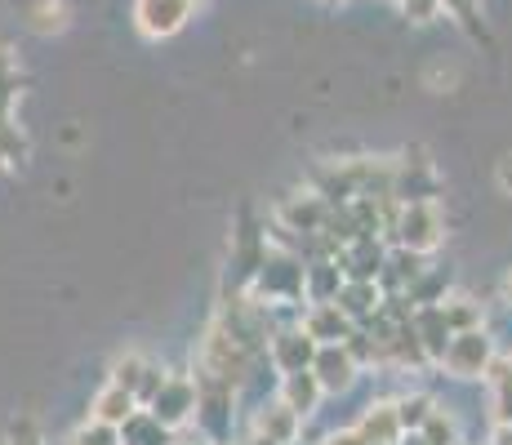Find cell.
<instances>
[{"label":"cell","mask_w":512,"mask_h":445,"mask_svg":"<svg viewBox=\"0 0 512 445\" xmlns=\"http://www.w3.org/2000/svg\"><path fill=\"white\" fill-rule=\"evenodd\" d=\"M259 308H299L303 303V259L299 254H285V250H268V259L259 263L254 281L245 285Z\"/></svg>","instance_id":"cell-1"},{"label":"cell","mask_w":512,"mask_h":445,"mask_svg":"<svg viewBox=\"0 0 512 445\" xmlns=\"http://www.w3.org/2000/svg\"><path fill=\"white\" fill-rule=\"evenodd\" d=\"M196 383V428L210 445H232V419H236V388L210 374H192Z\"/></svg>","instance_id":"cell-2"},{"label":"cell","mask_w":512,"mask_h":445,"mask_svg":"<svg viewBox=\"0 0 512 445\" xmlns=\"http://www.w3.org/2000/svg\"><path fill=\"white\" fill-rule=\"evenodd\" d=\"M446 236V219H441L437 201H410V205H397V219H392V241L397 250H410V254H432Z\"/></svg>","instance_id":"cell-3"},{"label":"cell","mask_w":512,"mask_h":445,"mask_svg":"<svg viewBox=\"0 0 512 445\" xmlns=\"http://www.w3.org/2000/svg\"><path fill=\"white\" fill-rule=\"evenodd\" d=\"M495 334L486 330V325H472V330H459L450 334L446 352H441V370L450 374V379H481L486 374V365L495 361Z\"/></svg>","instance_id":"cell-4"},{"label":"cell","mask_w":512,"mask_h":445,"mask_svg":"<svg viewBox=\"0 0 512 445\" xmlns=\"http://www.w3.org/2000/svg\"><path fill=\"white\" fill-rule=\"evenodd\" d=\"M143 410L170 432L187 428V423L196 419V383H192V374H165V383L156 388V397L147 401Z\"/></svg>","instance_id":"cell-5"},{"label":"cell","mask_w":512,"mask_h":445,"mask_svg":"<svg viewBox=\"0 0 512 445\" xmlns=\"http://www.w3.org/2000/svg\"><path fill=\"white\" fill-rule=\"evenodd\" d=\"M432 196H437V170H432L423 147H410L401 161H392V201L410 205V201H432Z\"/></svg>","instance_id":"cell-6"},{"label":"cell","mask_w":512,"mask_h":445,"mask_svg":"<svg viewBox=\"0 0 512 445\" xmlns=\"http://www.w3.org/2000/svg\"><path fill=\"white\" fill-rule=\"evenodd\" d=\"M192 0H134V27L147 41H170L192 18Z\"/></svg>","instance_id":"cell-7"},{"label":"cell","mask_w":512,"mask_h":445,"mask_svg":"<svg viewBox=\"0 0 512 445\" xmlns=\"http://www.w3.org/2000/svg\"><path fill=\"white\" fill-rule=\"evenodd\" d=\"M312 379L321 383V392H334V397H339V392H348L352 383H357V374H361V365L352 361V352L343 348V343H321L317 348V356H312Z\"/></svg>","instance_id":"cell-8"},{"label":"cell","mask_w":512,"mask_h":445,"mask_svg":"<svg viewBox=\"0 0 512 445\" xmlns=\"http://www.w3.org/2000/svg\"><path fill=\"white\" fill-rule=\"evenodd\" d=\"M312 356H317V343L308 339V334L299 330V321L294 325H281L277 334H268V365L277 374H299L312 365Z\"/></svg>","instance_id":"cell-9"},{"label":"cell","mask_w":512,"mask_h":445,"mask_svg":"<svg viewBox=\"0 0 512 445\" xmlns=\"http://www.w3.org/2000/svg\"><path fill=\"white\" fill-rule=\"evenodd\" d=\"M326 223H330V205L321 201L317 192H303V196H290L281 205V232H299V236H326Z\"/></svg>","instance_id":"cell-10"},{"label":"cell","mask_w":512,"mask_h":445,"mask_svg":"<svg viewBox=\"0 0 512 445\" xmlns=\"http://www.w3.org/2000/svg\"><path fill=\"white\" fill-rule=\"evenodd\" d=\"M250 432H254V437H263V441H272V445H294V441H299V432H303V419L290 410V405L263 401L259 410H254Z\"/></svg>","instance_id":"cell-11"},{"label":"cell","mask_w":512,"mask_h":445,"mask_svg":"<svg viewBox=\"0 0 512 445\" xmlns=\"http://www.w3.org/2000/svg\"><path fill=\"white\" fill-rule=\"evenodd\" d=\"M299 330L321 348V343H343L352 330H357V325H352L348 316L334 308V303H308L303 316H299Z\"/></svg>","instance_id":"cell-12"},{"label":"cell","mask_w":512,"mask_h":445,"mask_svg":"<svg viewBox=\"0 0 512 445\" xmlns=\"http://www.w3.org/2000/svg\"><path fill=\"white\" fill-rule=\"evenodd\" d=\"M361 437V445H401V423H397V405L392 401H370L366 410H361L357 428H352Z\"/></svg>","instance_id":"cell-13"},{"label":"cell","mask_w":512,"mask_h":445,"mask_svg":"<svg viewBox=\"0 0 512 445\" xmlns=\"http://www.w3.org/2000/svg\"><path fill=\"white\" fill-rule=\"evenodd\" d=\"M334 308L348 316L352 325H366L370 316L383 308V290L374 281H343L339 294H334Z\"/></svg>","instance_id":"cell-14"},{"label":"cell","mask_w":512,"mask_h":445,"mask_svg":"<svg viewBox=\"0 0 512 445\" xmlns=\"http://www.w3.org/2000/svg\"><path fill=\"white\" fill-rule=\"evenodd\" d=\"M321 383L312 379V370H299V374H281V405H290L299 419H308V414H317V405H321Z\"/></svg>","instance_id":"cell-15"},{"label":"cell","mask_w":512,"mask_h":445,"mask_svg":"<svg viewBox=\"0 0 512 445\" xmlns=\"http://www.w3.org/2000/svg\"><path fill=\"white\" fill-rule=\"evenodd\" d=\"M410 325H415V334H419L423 352H428V361L437 365L441 352H446V343H450V325H446V316H441V308H437V303H423V308H415V316H410Z\"/></svg>","instance_id":"cell-16"},{"label":"cell","mask_w":512,"mask_h":445,"mask_svg":"<svg viewBox=\"0 0 512 445\" xmlns=\"http://www.w3.org/2000/svg\"><path fill=\"white\" fill-rule=\"evenodd\" d=\"M343 285V272L334 259H312L303 263V303H334Z\"/></svg>","instance_id":"cell-17"},{"label":"cell","mask_w":512,"mask_h":445,"mask_svg":"<svg viewBox=\"0 0 512 445\" xmlns=\"http://www.w3.org/2000/svg\"><path fill=\"white\" fill-rule=\"evenodd\" d=\"M134 410H139L134 392H125V388H116V383H107V388L94 397V405H90V419L107 423V428H121V423L130 419Z\"/></svg>","instance_id":"cell-18"},{"label":"cell","mask_w":512,"mask_h":445,"mask_svg":"<svg viewBox=\"0 0 512 445\" xmlns=\"http://www.w3.org/2000/svg\"><path fill=\"white\" fill-rule=\"evenodd\" d=\"M116 437H121V445H174V432L161 428L147 410H134L130 419L116 428Z\"/></svg>","instance_id":"cell-19"},{"label":"cell","mask_w":512,"mask_h":445,"mask_svg":"<svg viewBox=\"0 0 512 445\" xmlns=\"http://www.w3.org/2000/svg\"><path fill=\"white\" fill-rule=\"evenodd\" d=\"M23 18L36 36H58V32H67V23H72V9H67V0H32Z\"/></svg>","instance_id":"cell-20"},{"label":"cell","mask_w":512,"mask_h":445,"mask_svg":"<svg viewBox=\"0 0 512 445\" xmlns=\"http://www.w3.org/2000/svg\"><path fill=\"white\" fill-rule=\"evenodd\" d=\"M397 405V423H401V437H415L423 428V419H428L432 410H437V401L428 397V392H406V397L392 401Z\"/></svg>","instance_id":"cell-21"},{"label":"cell","mask_w":512,"mask_h":445,"mask_svg":"<svg viewBox=\"0 0 512 445\" xmlns=\"http://www.w3.org/2000/svg\"><path fill=\"white\" fill-rule=\"evenodd\" d=\"M152 365V356H143L139 348H130V352H121L112 361V374H107V383H116V388H125V392H134L139 388V379H143V370Z\"/></svg>","instance_id":"cell-22"},{"label":"cell","mask_w":512,"mask_h":445,"mask_svg":"<svg viewBox=\"0 0 512 445\" xmlns=\"http://www.w3.org/2000/svg\"><path fill=\"white\" fill-rule=\"evenodd\" d=\"M415 437H419L423 445H459V423H455V414L437 405V410L423 419V428L415 432Z\"/></svg>","instance_id":"cell-23"},{"label":"cell","mask_w":512,"mask_h":445,"mask_svg":"<svg viewBox=\"0 0 512 445\" xmlns=\"http://www.w3.org/2000/svg\"><path fill=\"white\" fill-rule=\"evenodd\" d=\"M441 9H450V18L464 27L472 41H486V45H490L486 23H481V0H441Z\"/></svg>","instance_id":"cell-24"},{"label":"cell","mask_w":512,"mask_h":445,"mask_svg":"<svg viewBox=\"0 0 512 445\" xmlns=\"http://www.w3.org/2000/svg\"><path fill=\"white\" fill-rule=\"evenodd\" d=\"M437 308H441V316H446L450 334H459V330H472V325H481V308H477L472 299H441Z\"/></svg>","instance_id":"cell-25"},{"label":"cell","mask_w":512,"mask_h":445,"mask_svg":"<svg viewBox=\"0 0 512 445\" xmlns=\"http://www.w3.org/2000/svg\"><path fill=\"white\" fill-rule=\"evenodd\" d=\"M63 445H121V437H116V428H107V423L85 419L76 432H67Z\"/></svg>","instance_id":"cell-26"},{"label":"cell","mask_w":512,"mask_h":445,"mask_svg":"<svg viewBox=\"0 0 512 445\" xmlns=\"http://www.w3.org/2000/svg\"><path fill=\"white\" fill-rule=\"evenodd\" d=\"M401 9H406L410 23H432V18H441V0H401Z\"/></svg>","instance_id":"cell-27"},{"label":"cell","mask_w":512,"mask_h":445,"mask_svg":"<svg viewBox=\"0 0 512 445\" xmlns=\"http://www.w3.org/2000/svg\"><path fill=\"white\" fill-rule=\"evenodd\" d=\"M9 445H45L41 441V428H36L32 419H18L14 428H9Z\"/></svg>","instance_id":"cell-28"},{"label":"cell","mask_w":512,"mask_h":445,"mask_svg":"<svg viewBox=\"0 0 512 445\" xmlns=\"http://www.w3.org/2000/svg\"><path fill=\"white\" fill-rule=\"evenodd\" d=\"M495 183H499V192L512 196V152H504L495 161Z\"/></svg>","instance_id":"cell-29"},{"label":"cell","mask_w":512,"mask_h":445,"mask_svg":"<svg viewBox=\"0 0 512 445\" xmlns=\"http://www.w3.org/2000/svg\"><path fill=\"white\" fill-rule=\"evenodd\" d=\"M321 445H361V437H357L352 428H343V432H330V437L321 441Z\"/></svg>","instance_id":"cell-30"},{"label":"cell","mask_w":512,"mask_h":445,"mask_svg":"<svg viewBox=\"0 0 512 445\" xmlns=\"http://www.w3.org/2000/svg\"><path fill=\"white\" fill-rule=\"evenodd\" d=\"M490 445H512V428H495V437H490Z\"/></svg>","instance_id":"cell-31"},{"label":"cell","mask_w":512,"mask_h":445,"mask_svg":"<svg viewBox=\"0 0 512 445\" xmlns=\"http://www.w3.org/2000/svg\"><path fill=\"white\" fill-rule=\"evenodd\" d=\"M504 303L512 308V272H508V281H504Z\"/></svg>","instance_id":"cell-32"},{"label":"cell","mask_w":512,"mask_h":445,"mask_svg":"<svg viewBox=\"0 0 512 445\" xmlns=\"http://www.w3.org/2000/svg\"><path fill=\"white\" fill-rule=\"evenodd\" d=\"M174 445H210V441H205V437H196V441H174Z\"/></svg>","instance_id":"cell-33"},{"label":"cell","mask_w":512,"mask_h":445,"mask_svg":"<svg viewBox=\"0 0 512 445\" xmlns=\"http://www.w3.org/2000/svg\"><path fill=\"white\" fill-rule=\"evenodd\" d=\"M326 5H348V0H326Z\"/></svg>","instance_id":"cell-34"},{"label":"cell","mask_w":512,"mask_h":445,"mask_svg":"<svg viewBox=\"0 0 512 445\" xmlns=\"http://www.w3.org/2000/svg\"><path fill=\"white\" fill-rule=\"evenodd\" d=\"M192 5H201V0H192Z\"/></svg>","instance_id":"cell-35"},{"label":"cell","mask_w":512,"mask_h":445,"mask_svg":"<svg viewBox=\"0 0 512 445\" xmlns=\"http://www.w3.org/2000/svg\"><path fill=\"white\" fill-rule=\"evenodd\" d=\"M397 5H401V0H397Z\"/></svg>","instance_id":"cell-36"}]
</instances>
